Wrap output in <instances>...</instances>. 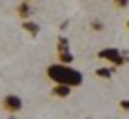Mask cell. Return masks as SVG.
Wrapping results in <instances>:
<instances>
[{"instance_id": "cell-10", "label": "cell", "mask_w": 129, "mask_h": 119, "mask_svg": "<svg viewBox=\"0 0 129 119\" xmlns=\"http://www.w3.org/2000/svg\"><path fill=\"white\" fill-rule=\"evenodd\" d=\"M102 29H104L102 22H96V20H94V22H92V31H102Z\"/></svg>"}, {"instance_id": "cell-7", "label": "cell", "mask_w": 129, "mask_h": 119, "mask_svg": "<svg viewBox=\"0 0 129 119\" xmlns=\"http://www.w3.org/2000/svg\"><path fill=\"white\" fill-rule=\"evenodd\" d=\"M22 25H24V27H25V29H27V31H31L33 35H35V33L39 31V25L35 24V22H24V24H22Z\"/></svg>"}, {"instance_id": "cell-3", "label": "cell", "mask_w": 129, "mask_h": 119, "mask_svg": "<svg viewBox=\"0 0 129 119\" xmlns=\"http://www.w3.org/2000/svg\"><path fill=\"white\" fill-rule=\"evenodd\" d=\"M16 12H18V16L22 18L24 22H29V18H31V14H33V8H31L29 2H20V4L16 6Z\"/></svg>"}, {"instance_id": "cell-1", "label": "cell", "mask_w": 129, "mask_h": 119, "mask_svg": "<svg viewBox=\"0 0 129 119\" xmlns=\"http://www.w3.org/2000/svg\"><path fill=\"white\" fill-rule=\"evenodd\" d=\"M47 78L53 80L55 84H61V86H69V88H74V86H80L84 78L78 70H74L73 66H64V64H49L47 66Z\"/></svg>"}, {"instance_id": "cell-5", "label": "cell", "mask_w": 129, "mask_h": 119, "mask_svg": "<svg viewBox=\"0 0 129 119\" xmlns=\"http://www.w3.org/2000/svg\"><path fill=\"white\" fill-rule=\"evenodd\" d=\"M100 59H108V61H119V51L117 49H102L98 53Z\"/></svg>"}, {"instance_id": "cell-9", "label": "cell", "mask_w": 129, "mask_h": 119, "mask_svg": "<svg viewBox=\"0 0 129 119\" xmlns=\"http://www.w3.org/2000/svg\"><path fill=\"white\" fill-rule=\"evenodd\" d=\"M113 6H115V8H127L129 2H127V0H115V2H113Z\"/></svg>"}, {"instance_id": "cell-11", "label": "cell", "mask_w": 129, "mask_h": 119, "mask_svg": "<svg viewBox=\"0 0 129 119\" xmlns=\"http://www.w3.org/2000/svg\"><path fill=\"white\" fill-rule=\"evenodd\" d=\"M119 107L123 111H129V100H119Z\"/></svg>"}, {"instance_id": "cell-13", "label": "cell", "mask_w": 129, "mask_h": 119, "mask_svg": "<svg viewBox=\"0 0 129 119\" xmlns=\"http://www.w3.org/2000/svg\"><path fill=\"white\" fill-rule=\"evenodd\" d=\"M125 25H127V29H129V20H127V24H125Z\"/></svg>"}, {"instance_id": "cell-2", "label": "cell", "mask_w": 129, "mask_h": 119, "mask_svg": "<svg viewBox=\"0 0 129 119\" xmlns=\"http://www.w3.org/2000/svg\"><path fill=\"white\" fill-rule=\"evenodd\" d=\"M22 107H24V102H22V98L18 94H6L2 98V109L6 111V113H10V115L20 113Z\"/></svg>"}, {"instance_id": "cell-4", "label": "cell", "mask_w": 129, "mask_h": 119, "mask_svg": "<svg viewBox=\"0 0 129 119\" xmlns=\"http://www.w3.org/2000/svg\"><path fill=\"white\" fill-rule=\"evenodd\" d=\"M51 94L57 96V98H69V96L73 94V88H69V86H61V84H55V86L51 88Z\"/></svg>"}, {"instance_id": "cell-8", "label": "cell", "mask_w": 129, "mask_h": 119, "mask_svg": "<svg viewBox=\"0 0 129 119\" xmlns=\"http://www.w3.org/2000/svg\"><path fill=\"white\" fill-rule=\"evenodd\" d=\"M96 74L102 76V78H110V76H112V68H98Z\"/></svg>"}, {"instance_id": "cell-12", "label": "cell", "mask_w": 129, "mask_h": 119, "mask_svg": "<svg viewBox=\"0 0 129 119\" xmlns=\"http://www.w3.org/2000/svg\"><path fill=\"white\" fill-rule=\"evenodd\" d=\"M8 119H16V115H10V117H8Z\"/></svg>"}, {"instance_id": "cell-6", "label": "cell", "mask_w": 129, "mask_h": 119, "mask_svg": "<svg viewBox=\"0 0 129 119\" xmlns=\"http://www.w3.org/2000/svg\"><path fill=\"white\" fill-rule=\"evenodd\" d=\"M71 63H73V55H71V53H61V57H59V64L71 66Z\"/></svg>"}]
</instances>
